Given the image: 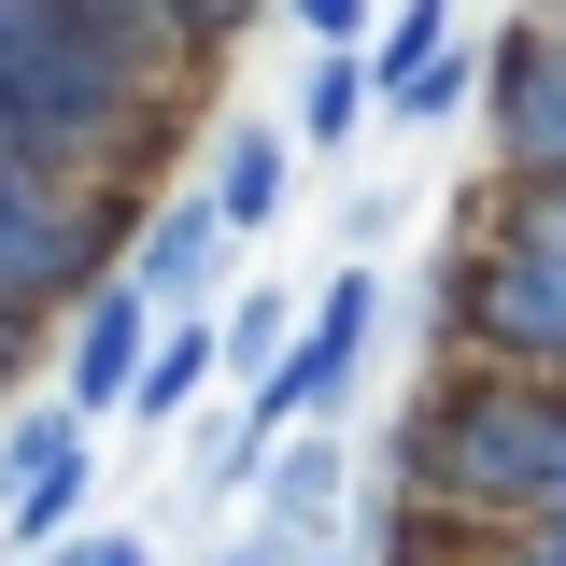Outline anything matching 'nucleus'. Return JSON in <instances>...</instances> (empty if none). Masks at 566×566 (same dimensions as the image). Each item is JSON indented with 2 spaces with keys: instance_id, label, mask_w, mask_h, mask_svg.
Segmentation results:
<instances>
[{
  "instance_id": "f257e3e1",
  "label": "nucleus",
  "mask_w": 566,
  "mask_h": 566,
  "mask_svg": "<svg viewBox=\"0 0 566 566\" xmlns=\"http://www.w3.org/2000/svg\"><path fill=\"white\" fill-rule=\"evenodd\" d=\"M553 439H566V382L495 368V354H453L411 411H397L382 468H397V510H453V524L495 538V524H524L553 495Z\"/></svg>"
},
{
  "instance_id": "f03ea898",
  "label": "nucleus",
  "mask_w": 566,
  "mask_h": 566,
  "mask_svg": "<svg viewBox=\"0 0 566 566\" xmlns=\"http://www.w3.org/2000/svg\"><path fill=\"white\" fill-rule=\"evenodd\" d=\"M142 199L114 170H43V156H0V297H29L57 326L71 297H99L114 255H128Z\"/></svg>"
},
{
  "instance_id": "7ed1b4c3",
  "label": "nucleus",
  "mask_w": 566,
  "mask_h": 566,
  "mask_svg": "<svg viewBox=\"0 0 566 566\" xmlns=\"http://www.w3.org/2000/svg\"><path fill=\"white\" fill-rule=\"evenodd\" d=\"M453 340L495 354V368L566 382V255H553V241H524V227H482L468 270H453Z\"/></svg>"
},
{
  "instance_id": "20e7f679",
  "label": "nucleus",
  "mask_w": 566,
  "mask_h": 566,
  "mask_svg": "<svg viewBox=\"0 0 566 566\" xmlns=\"http://www.w3.org/2000/svg\"><path fill=\"white\" fill-rule=\"evenodd\" d=\"M368 326H382V270H340L326 297H312V326L255 368V397H241V424L255 439H283V424H326L354 397V354H368Z\"/></svg>"
},
{
  "instance_id": "39448f33",
  "label": "nucleus",
  "mask_w": 566,
  "mask_h": 566,
  "mask_svg": "<svg viewBox=\"0 0 566 566\" xmlns=\"http://www.w3.org/2000/svg\"><path fill=\"white\" fill-rule=\"evenodd\" d=\"M482 99H495L510 185H553V170H566V29H553V14H524V29L482 43Z\"/></svg>"
},
{
  "instance_id": "423d86ee",
  "label": "nucleus",
  "mask_w": 566,
  "mask_h": 566,
  "mask_svg": "<svg viewBox=\"0 0 566 566\" xmlns=\"http://www.w3.org/2000/svg\"><path fill=\"white\" fill-rule=\"evenodd\" d=\"M85 495H99V424L85 411H14V439H0V538L43 553Z\"/></svg>"
},
{
  "instance_id": "0eeeda50",
  "label": "nucleus",
  "mask_w": 566,
  "mask_h": 566,
  "mask_svg": "<svg viewBox=\"0 0 566 566\" xmlns=\"http://www.w3.org/2000/svg\"><path fill=\"white\" fill-rule=\"evenodd\" d=\"M142 340H156V297H142V283L71 297V312H57V411L114 424V411H128V382H142Z\"/></svg>"
},
{
  "instance_id": "6e6552de",
  "label": "nucleus",
  "mask_w": 566,
  "mask_h": 566,
  "mask_svg": "<svg viewBox=\"0 0 566 566\" xmlns=\"http://www.w3.org/2000/svg\"><path fill=\"white\" fill-rule=\"evenodd\" d=\"M212 241H227V212H212V185L199 199H156L128 227V255H114V283H142L156 312H199V283H212Z\"/></svg>"
},
{
  "instance_id": "1a4fd4ad",
  "label": "nucleus",
  "mask_w": 566,
  "mask_h": 566,
  "mask_svg": "<svg viewBox=\"0 0 566 566\" xmlns=\"http://www.w3.org/2000/svg\"><path fill=\"white\" fill-rule=\"evenodd\" d=\"M212 382H227V326H212V312H156V340H142V382H128V411L142 424H185L212 397Z\"/></svg>"
},
{
  "instance_id": "9d476101",
  "label": "nucleus",
  "mask_w": 566,
  "mask_h": 566,
  "mask_svg": "<svg viewBox=\"0 0 566 566\" xmlns=\"http://www.w3.org/2000/svg\"><path fill=\"white\" fill-rule=\"evenodd\" d=\"M283 185H297V128H227V142H212V212H227V241L270 227Z\"/></svg>"
},
{
  "instance_id": "9b49d317",
  "label": "nucleus",
  "mask_w": 566,
  "mask_h": 566,
  "mask_svg": "<svg viewBox=\"0 0 566 566\" xmlns=\"http://www.w3.org/2000/svg\"><path fill=\"white\" fill-rule=\"evenodd\" d=\"M354 114H368V57L354 43H312V71H297V156H340Z\"/></svg>"
},
{
  "instance_id": "f8f14e48",
  "label": "nucleus",
  "mask_w": 566,
  "mask_h": 566,
  "mask_svg": "<svg viewBox=\"0 0 566 566\" xmlns=\"http://www.w3.org/2000/svg\"><path fill=\"white\" fill-rule=\"evenodd\" d=\"M326 495H340V453H326V439L297 424V453H283V482H270V510H283V538H312V524H326Z\"/></svg>"
},
{
  "instance_id": "ddd939ff",
  "label": "nucleus",
  "mask_w": 566,
  "mask_h": 566,
  "mask_svg": "<svg viewBox=\"0 0 566 566\" xmlns=\"http://www.w3.org/2000/svg\"><path fill=\"white\" fill-rule=\"evenodd\" d=\"M283 340H297V312H283V297H241V312H227V368H270Z\"/></svg>"
},
{
  "instance_id": "4468645a",
  "label": "nucleus",
  "mask_w": 566,
  "mask_h": 566,
  "mask_svg": "<svg viewBox=\"0 0 566 566\" xmlns=\"http://www.w3.org/2000/svg\"><path fill=\"white\" fill-rule=\"evenodd\" d=\"M495 227H524V241L566 255V170H553V185H495Z\"/></svg>"
},
{
  "instance_id": "2eb2a0df",
  "label": "nucleus",
  "mask_w": 566,
  "mask_h": 566,
  "mask_svg": "<svg viewBox=\"0 0 566 566\" xmlns=\"http://www.w3.org/2000/svg\"><path fill=\"white\" fill-rule=\"evenodd\" d=\"M297 43H368V0H283Z\"/></svg>"
},
{
  "instance_id": "dca6fc26",
  "label": "nucleus",
  "mask_w": 566,
  "mask_h": 566,
  "mask_svg": "<svg viewBox=\"0 0 566 566\" xmlns=\"http://www.w3.org/2000/svg\"><path fill=\"white\" fill-rule=\"evenodd\" d=\"M29 354H43V312H29V297H0V382H29Z\"/></svg>"
},
{
  "instance_id": "f3484780",
  "label": "nucleus",
  "mask_w": 566,
  "mask_h": 566,
  "mask_svg": "<svg viewBox=\"0 0 566 566\" xmlns=\"http://www.w3.org/2000/svg\"><path fill=\"white\" fill-rule=\"evenodd\" d=\"M71 566H156V553H142V538H85Z\"/></svg>"
},
{
  "instance_id": "a211bd4d",
  "label": "nucleus",
  "mask_w": 566,
  "mask_h": 566,
  "mask_svg": "<svg viewBox=\"0 0 566 566\" xmlns=\"http://www.w3.org/2000/svg\"><path fill=\"white\" fill-rule=\"evenodd\" d=\"M227 566H283V538H255V553H227Z\"/></svg>"
},
{
  "instance_id": "6ab92c4d",
  "label": "nucleus",
  "mask_w": 566,
  "mask_h": 566,
  "mask_svg": "<svg viewBox=\"0 0 566 566\" xmlns=\"http://www.w3.org/2000/svg\"><path fill=\"white\" fill-rule=\"evenodd\" d=\"M297 566H368V553H297Z\"/></svg>"
},
{
  "instance_id": "aec40b11",
  "label": "nucleus",
  "mask_w": 566,
  "mask_h": 566,
  "mask_svg": "<svg viewBox=\"0 0 566 566\" xmlns=\"http://www.w3.org/2000/svg\"><path fill=\"white\" fill-rule=\"evenodd\" d=\"M538 14H553V29H566V0H538Z\"/></svg>"
}]
</instances>
